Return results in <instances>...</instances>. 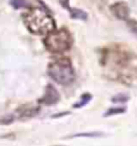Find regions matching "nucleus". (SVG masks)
Listing matches in <instances>:
<instances>
[{
  "mask_svg": "<svg viewBox=\"0 0 137 146\" xmlns=\"http://www.w3.org/2000/svg\"><path fill=\"white\" fill-rule=\"evenodd\" d=\"M24 23L31 33L47 35L55 29V23L52 16L42 7H33L24 16Z\"/></svg>",
  "mask_w": 137,
  "mask_h": 146,
  "instance_id": "f257e3e1",
  "label": "nucleus"
},
{
  "mask_svg": "<svg viewBox=\"0 0 137 146\" xmlns=\"http://www.w3.org/2000/svg\"><path fill=\"white\" fill-rule=\"evenodd\" d=\"M48 74L55 82L59 85L67 86L75 80V71H73L70 60L66 58L57 59L48 66Z\"/></svg>",
  "mask_w": 137,
  "mask_h": 146,
  "instance_id": "f03ea898",
  "label": "nucleus"
},
{
  "mask_svg": "<svg viewBox=\"0 0 137 146\" xmlns=\"http://www.w3.org/2000/svg\"><path fill=\"white\" fill-rule=\"evenodd\" d=\"M45 45L48 51L53 53H63L67 51L72 45L71 34L66 29H58L52 30L46 35Z\"/></svg>",
  "mask_w": 137,
  "mask_h": 146,
  "instance_id": "7ed1b4c3",
  "label": "nucleus"
},
{
  "mask_svg": "<svg viewBox=\"0 0 137 146\" xmlns=\"http://www.w3.org/2000/svg\"><path fill=\"white\" fill-rule=\"evenodd\" d=\"M58 100H59V93H58V91L53 86H51V85L47 86L46 93H45L43 98L41 99V103L46 104V105H53Z\"/></svg>",
  "mask_w": 137,
  "mask_h": 146,
  "instance_id": "20e7f679",
  "label": "nucleus"
},
{
  "mask_svg": "<svg viewBox=\"0 0 137 146\" xmlns=\"http://www.w3.org/2000/svg\"><path fill=\"white\" fill-rule=\"evenodd\" d=\"M112 12L115 17H118L120 19H126L129 17V7L126 6V4L124 3H118V4H114L112 7Z\"/></svg>",
  "mask_w": 137,
  "mask_h": 146,
  "instance_id": "39448f33",
  "label": "nucleus"
},
{
  "mask_svg": "<svg viewBox=\"0 0 137 146\" xmlns=\"http://www.w3.org/2000/svg\"><path fill=\"white\" fill-rule=\"evenodd\" d=\"M70 12H71V16L73 18H77V19H83V21H86L87 17H88V15L82 11V10H78V9H71L70 10Z\"/></svg>",
  "mask_w": 137,
  "mask_h": 146,
  "instance_id": "423d86ee",
  "label": "nucleus"
},
{
  "mask_svg": "<svg viewBox=\"0 0 137 146\" xmlns=\"http://www.w3.org/2000/svg\"><path fill=\"white\" fill-rule=\"evenodd\" d=\"M11 5L14 9H28L30 6V4L27 0H11Z\"/></svg>",
  "mask_w": 137,
  "mask_h": 146,
  "instance_id": "0eeeda50",
  "label": "nucleus"
},
{
  "mask_svg": "<svg viewBox=\"0 0 137 146\" xmlns=\"http://www.w3.org/2000/svg\"><path fill=\"white\" fill-rule=\"evenodd\" d=\"M90 100H92V96L89 94V93H86L84 96H82V99H81V100H80V102H77L75 105H73V108L78 109V108H81V106H84L88 102H90Z\"/></svg>",
  "mask_w": 137,
  "mask_h": 146,
  "instance_id": "6e6552de",
  "label": "nucleus"
},
{
  "mask_svg": "<svg viewBox=\"0 0 137 146\" xmlns=\"http://www.w3.org/2000/svg\"><path fill=\"white\" fill-rule=\"evenodd\" d=\"M103 134L101 133H80L76 135H72L71 138H97V137H102Z\"/></svg>",
  "mask_w": 137,
  "mask_h": 146,
  "instance_id": "1a4fd4ad",
  "label": "nucleus"
},
{
  "mask_svg": "<svg viewBox=\"0 0 137 146\" xmlns=\"http://www.w3.org/2000/svg\"><path fill=\"white\" fill-rule=\"evenodd\" d=\"M123 112H125V108H113V109H109V110H107L103 116L105 117L113 116V115H118V113H123Z\"/></svg>",
  "mask_w": 137,
  "mask_h": 146,
  "instance_id": "9d476101",
  "label": "nucleus"
},
{
  "mask_svg": "<svg viewBox=\"0 0 137 146\" xmlns=\"http://www.w3.org/2000/svg\"><path fill=\"white\" fill-rule=\"evenodd\" d=\"M128 100H129V97L124 96V94H118L112 98V102H114V103H125Z\"/></svg>",
  "mask_w": 137,
  "mask_h": 146,
  "instance_id": "9b49d317",
  "label": "nucleus"
},
{
  "mask_svg": "<svg viewBox=\"0 0 137 146\" xmlns=\"http://www.w3.org/2000/svg\"><path fill=\"white\" fill-rule=\"evenodd\" d=\"M0 122H1V121H0Z\"/></svg>",
  "mask_w": 137,
  "mask_h": 146,
  "instance_id": "f8f14e48",
  "label": "nucleus"
}]
</instances>
